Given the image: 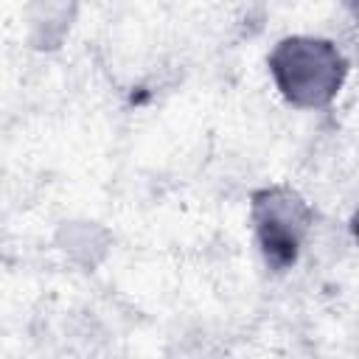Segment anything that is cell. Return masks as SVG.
I'll list each match as a JSON object with an SVG mask.
<instances>
[{
    "label": "cell",
    "instance_id": "1",
    "mask_svg": "<svg viewBox=\"0 0 359 359\" xmlns=\"http://www.w3.org/2000/svg\"><path fill=\"white\" fill-rule=\"evenodd\" d=\"M266 65L280 95L303 109L331 104L348 76L342 50L331 39L306 34L283 36L269 50Z\"/></svg>",
    "mask_w": 359,
    "mask_h": 359
},
{
    "label": "cell",
    "instance_id": "2",
    "mask_svg": "<svg viewBox=\"0 0 359 359\" xmlns=\"http://www.w3.org/2000/svg\"><path fill=\"white\" fill-rule=\"evenodd\" d=\"M255 244L264 264L275 272L289 269L311 227L309 205L289 188H264L252 196Z\"/></svg>",
    "mask_w": 359,
    "mask_h": 359
}]
</instances>
